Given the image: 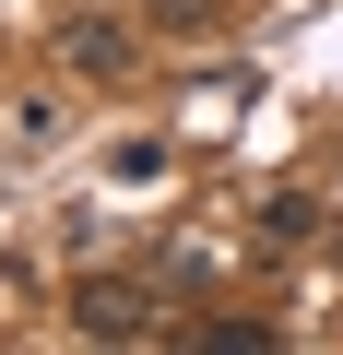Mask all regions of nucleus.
<instances>
[{
	"mask_svg": "<svg viewBox=\"0 0 343 355\" xmlns=\"http://www.w3.org/2000/svg\"><path fill=\"white\" fill-rule=\"evenodd\" d=\"M71 71H130V36L118 24H71Z\"/></svg>",
	"mask_w": 343,
	"mask_h": 355,
	"instance_id": "f03ea898",
	"label": "nucleus"
},
{
	"mask_svg": "<svg viewBox=\"0 0 343 355\" xmlns=\"http://www.w3.org/2000/svg\"><path fill=\"white\" fill-rule=\"evenodd\" d=\"M83 331H95V343H142V331H154V296H142V284H83Z\"/></svg>",
	"mask_w": 343,
	"mask_h": 355,
	"instance_id": "f257e3e1",
	"label": "nucleus"
}]
</instances>
